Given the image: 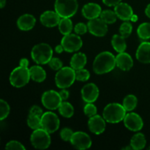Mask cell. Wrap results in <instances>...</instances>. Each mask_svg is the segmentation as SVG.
I'll return each instance as SVG.
<instances>
[{
    "label": "cell",
    "instance_id": "cell-34",
    "mask_svg": "<svg viewBox=\"0 0 150 150\" xmlns=\"http://www.w3.org/2000/svg\"><path fill=\"white\" fill-rule=\"evenodd\" d=\"M76 78L79 81H86L90 78V73L86 69H80L76 70Z\"/></svg>",
    "mask_w": 150,
    "mask_h": 150
},
{
    "label": "cell",
    "instance_id": "cell-39",
    "mask_svg": "<svg viewBox=\"0 0 150 150\" xmlns=\"http://www.w3.org/2000/svg\"><path fill=\"white\" fill-rule=\"evenodd\" d=\"M88 30L87 25L84 24L83 23H79L75 26L74 31L77 35H81L86 33Z\"/></svg>",
    "mask_w": 150,
    "mask_h": 150
},
{
    "label": "cell",
    "instance_id": "cell-12",
    "mask_svg": "<svg viewBox=\"0 0 150 150\" xmlns=\"http://www.w3.org/2000/svg\"><path fill=\"white\" fill-rule=\"evenodd\" d=\"M88 30L92 35L96 37H103L108 32L107 23L100 18L89 20L87 23Z\"/></svg>",
    "mask_w": 150,
    "mask_h": 150
},
{
    "label": "cell",
    "instance_id": "cell-5",
    "mask_svg": "<svg viewBox=\"0 0 150 150\" xmlns=\"http://www.w3.org/2000/svg\"><path fill=\"white\" fill-rule=\"evenodd\" d=\"M55 11L61 18H71L79 8L77 0H56Z\"/></svg>",
    "mask_w": 150,
    "mask_h": 150
},
{
    "label": "cell",
    "instance_id": "cell-32",
    "mask_svg": "<svg viewBox=\"0 0 150 150\" xmlns=\"http://www.w3.org/2000/svg\"><path fill=\"white\" fill-rule=\"evenodd\" d=\"M132 31H133V26H132L131 23L127 21L125 22H123L120 26V33L125 38H128L130 34L132 33Z\"/></svg>",
    "mask_w": 150,
    "mask_h": 150
},
{
    "label": "cell",
    "instance_id": "cell-17",
    "mask_svg": "<svg viewBox=\"0 0 150 150\" xmlns=\"http://www.w3.org/2000/svg\"><path fill=\"white\" fill-rule=\"evenodd\" d=\"M102 13L101 7L97 3L90 2L86 4L82 8V14L86 19L92 20L97 18Z\"/></svg>",
    "mask_w": 150,
    "mask_h": 150
},
{
    "label": "cell",
    "instance_id": "cell-29",
    "mask_svg": "<svg viewBox=\"0 0 150 150\" xmlns=\"http://www.w3.org/2000/svg\"><path fill=\"white\" fill-rule=\"evenodd\" d=\"M137 34L142 40H148L150 38V23H142L139 25L137 29Z\"/></svg>",
    "mask_w": 150,
    "mask_h": 150
},
{
    "label": "cell",
    "instance_id": "cell-36",
    "mask_svg": "<svg viewBox=\"0 0 150 150\" xmlns=\"http://www.w3.org/2000/svg\"><path fill=\"white\" fill-rule=\"evenodd\" d=\"M74 132L68 127H64L60 132V137L64 142H70L72 136H73Z\"/></svg>",
    "mask_w": 150,
    "mask_h": 150
},
{
    "label": "cell",
    "instance_id": "cell-49",
    "mask_svg": "<svg viewBox=\"0 0 150 150\" xmlns=\"http://www.w3.org/2000/svg\"><path fill=\"white\" fill-rule=\"evenodd\" d=\"M149 149H150V146H149Z\"/></svg>",
    "mask_w": 150,
    "mask_h": 150
},
{
    "label": "cell",
    "instance_id": "cell-38",
    "mask_svg": "<svg viewBox=\"0 0 150 150\" xmlns=\"http://www.w3.org/2000/svg\"><path fill=\"white\" fill-rule=\"evenodd\" d=\"M6 149H18V150H25V146L17 141H10L6 144Z\"/></svg>",
    "mask_w": 150,
    "mask_h": 150
},
{
    "label": "cell",
    "instance_id": "cell-7",
    "mask_svg": "<svg viewBox=\"0 0 150 150\" xmlns=\"http://www.w3.org/2000/svg\"><path fill=\"white\" fill-rule=\"evenodd\" d=\"M30 142L35 149H47L51 144L50 133L42 128L35 130L30 136Z\"/></svg>",
    "mask_w": 150,
    "mask_h": 150
},
{
    "label": "cell",
    "instance_id": "cell-13",
    "mask_svg": "<svg viewBox=\"0 0 150 150\" xmlns=\"http://www.w3.org/2000/svg\"><path fill=\"white\" fill-rule=\"evenodd\" d=\"M125 126L131 131H139L144 126L142 118L136 113H129L124 119Z\"/></svg>",
    "mask_w": 150,
    "mask_h": 150
},
{
    "label": "cell",
    "instance_id": "cell-10",
    "mask_svg": "<svg viewBox=\"0 0 150 150\" xmlns=\"http://www.w3.org/2000/svg\"><path fill=\"white\" fill-rule=\"evenodd\" d=\"M64 50L67 52L72 53L81 49L83 45V41L81 38L76 34H69L64 35L61 41Z\"/></svg>",
    "mask_w": 150,
    "mask_h": 150
},
{
    "label": "cell",
    "instance_id": "cell-45",
    "mask_svg": "<svg viewBox=\"0 0 150 150\" xmlns=\"http://www.w3.org/2000/svg\"><path fill=\"white\" fill-rule=\"evenodd\" d=\"M145 14H146V16H147L148 18H150V4H148L147 7L145 9Z\"/></svg>",
    "mask_w": 150,
    "mask_h": 150
},
{
    "label": "cell",
    "instance_id": "cell-42",
    "mask_svg": "<svg viewBox=\"0 0 150 150\" xmlns=\"http://www.w3.org/2000/svg\"><path fill=\"white\" fill-rule=\"evenodd\" d=\"M59 95H60V96H61L62 100L65 101L66 100L68 99L69 95H70V93H69L68 91L66 90L65 89H63L62 90H61L59 92Z\"/></svg>",
    "mask_w": 150,
    "mask_h": 150
},
{
    "label": "cell",
    "instance_id": "cell-21",
    "mask_svg": "<svg viewBox=\"0 0 150 150\" xmlns=\"http://www.w3.org/2000/svg\"><path fill=\"white\" fill-rule=\"evenodd\" d=\"M36 19L32 15L24 14L18 18L17 21V26L22 31H29L35 26Z\"/></svg>",
    "mask_w": 150,
    "mask_h": 150
},
{
    "label": "cell",
    "instance_id": "cell-43",
    "mask_svg": "<svg viewBox=\"0 0 150 150\" xmlns=\"http://www.w3.org/2000/svg\"><path fill=\"white\" fill-rule=\"evenodd\" d=\"M20 66L28 67L29 66V60L26 58H23L20 60Z\"/></svg>",
    "mask_w": 150,
    "mask_h": 150
},
{
    "label": "cell",
    "instance_id": "cell-48",
    "mask_svg": "<svg viewBox=\"0 0 150 150\" xmlns=\"http://www.w3.org/2000/svg\"><path fill=\"white\" fill-rule=\"evenodd\" d=\"M122 149L123 150H130V149H133V148H132L131 146H125V147H123Z\"/></svg>",
    "mask_w": 150,
    "mask_h": 150
},
{
    "label": "cell",
    "instance_id": "cell-28",
    "mask_svg": "<svg viewBox=\"0 0 150 150\" xmlns=\"http://www.w3.org/2000/svg\"><path fill=\"white\" fill-rule=\"evenodd\" d=\"M138 103V100L135 95H128L123 100V106L127 111H132L136 108Z\"/></svg>",
    "mask_w": 150,
    "mask_h": 150
},
{
    "label": "cell",
    "instance_id": "cell-15",
    "mask_svg": "<svg viewBox=\"0 0 150 150\" xmlns=\"http://www.w3.org/2000/svg\"><path fill=\"white\" fill-rule=\"evenodd\" d=\"M88 127L89 130L92 133L96 135H100L103 133L105 130V120L103 117L100 115H95L92 117H89L88 121Z\"/></svg>",
    "mask_w": 150,
    "mask_h": 150
},
{
    "label": "cell",
    "instance_id": "cell-47",
    "mask_svg": "<svg viewBox=\"0 0 150 150\" xmlns=\"http://www.w3.org/2000/svg\"><path fill=\"white\" fill-rule=\"evenodd\" d=\"M6 5V0H0V7L3 8Z\"/></svg>",
    "mask_w": 150,
    "mask_h": 150
},
{
    "label": "cell",
    "instance_id": "cell-19",
    "mask_svg": "<svg viewBox=\"0 0 150 150\" xmlns=\"http://www.w3.org/2000/svg\"><path fill=\"white\" fill-rule=\"evenodd\" d=\"M116 64L120 70L127 71L130 70L133 66V60L131 56L127 53H119L116 57Z\"/></svg>",
    "mask_w": 150,
    "mask_h": 150
},
{
    "label": "cell",
    "instance_id": "cell-14",
    "mask_svg": "<svg viewBox=\"0 0 150 150\" xmlns=\"http://www.w3.org/2000/svg\"><path fill=\"white\" fill-rule=\"evenodd\" d=\"M99 89L95 83H89L81 89L82 99L86 103H94L99 97Z\"/></svg>",
    "mask_w": 150,
    "mask_h": 150
},
{
    "label": "cell",
    "instance_id": "cell-24",
    "mask_svg": "<svg viewBox=\"0 0 150 150\" xmlns=\"http://www.w3.org/2000/svg\"><path fill=\"white\" fill-rule=\"evenodd\" d=\"M125 38L121 35H114L111 39V45L117 52H125L127 48Z\"/></svg>",
    "mask_w": 150,
    "mask_h": 150
},
{
    "label": "cell",
    "instance_id": "cell-4",
    "mask_svg": "<svg viewBox=\"0 0 150 150\" xmlns=\"http://www.w3.org/2000/svg\"><path fill=\"white\" fill-rule=\"evenodd\" d=\"M76 80V70L71 67H62L55 76L56 84L60 89L70 87Z\"/></svg>",
    "mask_w": 150,
    "mask_h": 150
},
{
    "label": "cell",
    "instance_id": "cell-11",
    "mask_svg": "<svg viewBox=\"0 0 150 150\" xmlns=\"http://www.w3.org/2000/svg\"><path fill=\"white\" fill-rule=\"evenodd\" d=\"M70 144L76 149H87L92 146V140L87 133L82 131H77L73 133L70 139Z\"/></svg>",
    "mask_w": 150,
    "mask_h": 150
},
{
    "label": "cell",
    "instance_id": "cell-9",
    "mask_svg": "<svg viewBox=\"0 0 150 150\" xmlns=\"http://www.w3.org/2000/svg\"><path fill=\"white\" fill-rule=\"evenodd\" d=\"M42 128L51 134L57 131L59 127L60 122L58 116L51 111H48L41 117Z\"/></svg>",
    "mask_w": 150,
    "mask_h": 150
},
{
    "label": "cell",
    "instance_id": "cell-31",
    "mask_svg": "<svg viewBox=\"0 0 150 150\" xmlns=\"http://www.w3.org/2000/svg\"><path fill=\"white\" fill-rule=\"evenodd\" d=\"M100 17L107 24H111V23H115L117 18V16L116 14L115 11H112V10H105L102 11Z\"/></svg>",
    "mask_w": 150,
    "mask_h": 150
},
{
    "label": "cell",
    "instance_id": "cell-26",
    "mask_svg": "<svg viewBox=\"0 0 150 150\" xmlns=\"http://www.w3.org/2000/svg\"><path fill=\"white\" fill-rule=\"evenodd\" d=\"M59 30L63 35H67L71 33L73 30V23L70 18H62L59 23Z\"/></svg>",
    "mask_w": 150,
    "mask_h": 150
},
{
    "label": "cell",
    "instance_id": "cell-6",
    "mask_svg": "<svg viewBox=\"0 0 150 150\" xmlns=\"http://www.w3.org/2000/svg\"><path fill=\"white\" fill-rule=\"evenodd\" d=\"M30 79L29 69L19 65V67H16L10 73V82L14 87L21 88L26 86Z\"/></svg>",
    "mask_w": 150,
    "mask_h": 150
},
{
    "label": "cell",
    "instance_id": "cell-41",
    "mask_svg": "<svg viewBox=\"0 0 150 150\" xmlns=\"http://www.w3.org/2000/svg\"><path fill=\"white\" fill-rule=\"evenodd\" d=\"M121 1L122 0H103V2L108 7H115L119 3L121 2Z\"/></svg>",
    "mask_w": 150,
    "mask_h": 150
},
{
    "label": "cell",
    "instance_id": "cell-25",
    "mask_svg": "<svg viewBox=\"0 0 150 150\" xmlns=\"http://www.w3.org/2000/svg\"><path fill=\"white\" fill-rule=\"evenodd\" d=\"M146 144V140L143 133H138L133 136L130 140V146L133 149L140 150L144 149Z\"/></svg>",
    "mask_w": 150,
    "mask_h": 150
},
{
    "label": "cell",
    "instance_id": "cell-46",
    "mask_svg": "<svg viewBox=\"0 0 150 150\" xmlns=\"http://www.w3.org/2000/svg\"><path fill=\"white\" fill-rule=\"evenodd\" d=\"M138 19H139V18H138V16L136 14H133V16H132L131 18H130V21L133 22H136L138 21Z\"/></svg>",
    "mask_w": 150,
    "mask_h": 150
},
{
    "label": "cell",
    "instance_id": "cell-18",
    "mask_svg": "<svg viewBox=\"0 0 150 150\" xmlns=\"http://www.w3.org/2000/svg\"><path fill=\"white\" fill-rule=\"evenodd\" d=\"M114 11L119 18L125 21H130V18L133 15L132 7L128 4L125 2H120L116 5L114 7Z\"/></svg>",
    "mask_w": 150,
    "mask_h": 150
},
{
    "label": "cell",
    "instance_id": "cell-1",
    "mask_svg": "<svg viewBox=\"0 0 150 150\" xmlns=\"http://www.w3.org/2000/svg\"><path fill=\"white\" fill-rule=\"evenodd\" d=\"M116 65V57L109 51H103L95 57L93 70L96 74H105L114 70Z\"/></svg>",
    "mask_w": 150,
    "mask_h": 150
},
{
    "label": "cell",
    "instance_id": "cell-2",
    "mask_svg": "<svg viewBox=\"0 0 150 150\" xmlns=\"http://www.w3.org/2000/svg\"><path fill=\"white\" fill-rule=\"evenodd\" d=\"M126 110L123 105L117 103H109L105 107L103 117L109 123H119L124 120L126 116Z\"/></svg>",
    "mask_w": 150,
    "mask_h": 150
},
{
    "label": "cell",
    "instance_id": "cell-44",
    "mask_svg": "<svg viewBox=\"0 0 150 150\" xmlns=\"http://www.w3.org/2000/svg\"><path fill=\"white\" fill-rule=\"evenodd\" d=\"M55 51L57 54H61L63 51H64V48H63L62 45H58L55 47Z\"/></svg>",
    "mask_w": 150,
    "mask_h": 150
},
{
    "label": "cell",
    "instance_id": "cell-8",
    "mask_svg": "<svg viewBox=\"0 0 150 150\" xmlns=\"http://www.w3.org/2000/svg\"><path fill=\"white\" fill-rule=\"evenodd\" d=\"M41 101L42 105L47 109L56 110L59 108L63 100L60 96L59 92L54 90H48L42 94Z\"/></svg>",
    "mask_w": 150,
    "mask_h": 150
},
{
    "label": "cell",
    "instance_id": "cell-23",
    "mask_svg": "<svg viewBox=\"0 0 150 150\" xmlns=\"http://www.w3.org/2000/svg\"><path fill=\"white\" fill-rule=\"evenodd\" d=\"M29 72L31 79L38 83L44 81L46 79V73L45 70L39 65L32 66L31 68H29Z\"/></svg>",
    "mask_w": 150,
    "mask_h": 150
},
{
    "label": "cell",
    "instance_id": "cell-16",
    "mask_svg": "<svg viewBox=\"0 0 150 150\" xmlns=\"http://www.w3.org/2000/svg\"><path fill=\"white\" fill-rule=\"evenodd\" d=\"M62 18L56 11L48 10L40 16V22L46 27H54L59 23Z\"/></svg>",
    "mask_w": 150,
    "mask_h": 150
},
{
    "label": "cell",
    "instance_id": "cell-40",
    "mask_svg": "<svg viewBox=\"0 0 150 150\" xmlns=\"http://www.w3.org/2000/svg\"><path fill=\"white\" fill-rule=\"evenodd\" d=\"M29 114H35V115L39 116L41 117L44 113L42 112V110L41 109L40 107H39L38 105H33L29 110Z\"/></svg>",
    "mask_w": 150,
    "mask_h": 150
},
{
    "label": "cell",
    "instance_id": "cell-27",
    "mask_svg": "<svg viewBox=\"0 0 150 150\" xmlns=\"http://www.w3.org/2000/svg\"><path fill=\"white\" fill-rule=\"evenodd\" d=\"M59 112L62 117L65 118H70L74 114V108L70 103L64 101L59 107Z\"/></svg>",
    "mask_w": 150,
    "mask_h": 150
},
{
    "label": "cell",
    "instance_id": "cell-20",
    "mask_svg": "<svg viewBox=\"0 0 150 150\" xmlns=\"http://www.w3.org/2000/svg\"><path fill=\"white\" fill-rule=\"evenodd\" d=\"M136 59L144 64L150 63V42H143L136 51Z\"/></svg>",
    "mask_w": 150,
    "mask_h": 150
},
{
    "label": "cell",
    "instance_id": "cell-3",
    "mask_svg": "<svg viewBox=\"0 0 150 150\" xmlns=\"http://www.w3.org/2000/svg\"><path fill=\"white\" fill-rule=\"evenodd\" d=\"M31 57L33 61L37 64H48L53 57L52 48L47 43H40L35 45L31 51Z\"/></svg>",
    "mask_w": 150,
    "mask_h": 150
},
{
    "label": "cell",
    "instance_id": "cell-33",
    "mask_svg": "<svg viewBox=\"0 0 150 150\" xmlns=\"http://www.w3.org/2000/svg\"><path fill=\"white\" fill-rule=\"evenodd\" d=\"M10 114V106L8 103L4 100H0V120L2 121Z\"/></svg>",
    "mask_w": 150,
    "mask_h": 150
},
{
    "label": "cell",
    "instance_id": "cell-35",
    "mask_svg": "<svg viewBox=\"0 0 150 150\" xmlns=\"http://www.w3.org/2000/svg\"><path fill=\"white\" fill-rule=\"evenodd\" d=\"M83 111L87 117H92L97 114V108L92 103H86L83 108Z\"/></svg>",
    "mask_w": 150,
    "mask_h": 150
},
{
    "label": "cell",
    "instance_id": "cell-30",
    "mask_svg": "<svg viewBox=\"0 0 150 150\" xmlns=\"http://www.w3.org/2000/svg\"><path fill=\"white\" fill-rule=\"evenodd\" d=\"M27 125L32 130H38L42 128L41 125V117L35 114H29L27 118Z\"/></svg>",
    "mask_w": 150,
    "mask_h": 150
},
{
    "label": "cell",
    "instance_id": "cell-37",
    "mask_svg": "<svg viewBox=\"0 0 150 150\" xmlns=\"http://www.w3.org/2000/svg\"><path fill=\"white\" fill-rule=\"evenodd\" d=\"M48 65L52 70H59L62 67L63 64L62 62L57 57H52L51 59L48 62Z\"/></svg>",
    "mask_w": 150,
    "mask_h": 150
},
{
    "label": "cell",
    "instance_id": "cell-22",
    "mask_svg": "<svg viewBox=\"0 0 150 150\" xmlns=\"http://www.w3.org/2000/svg\"><path fill=\"white\" fill-rule=\"evenodd\" d=\"M86 56L83 53H76L70 59V67L75 70L83 68L86 64Z\"/></svg>",
    "mask_w": 150,
    "mask_h": 150
}]
</instances>
